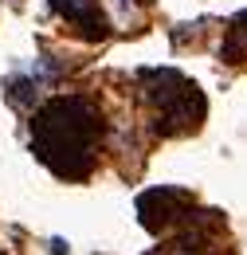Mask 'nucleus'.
Wrapping results in <instances>:
<instances>
[{"label":"nucleus","mask_w":247,"mask_h":255,"mask_svg":"<svg viewBox=\"0 0 247 255\" xmlns=\"http://www.w3.org/2000/svg\"><path fill=\"white\" fill-rule=\"evenodd\" d=\"M51 8L59 12L67 24H75L79 32H83V28H91L94 39H102V35H106V16L98 12V0H51Z\"/></svg>","instance_id":"3"},{"label":"nucleus","mask_w":247,"mask_h":255,"mask_svg":"<svg viewBox=\"0 0 247 255\" xmlns=\"http://www.w3.org/2000/svg\"><path fill=\"white\" fill-rule=\"evenodd\" d=\"M98 141L102 118L87 98H55L31 122V153L67 181H79L94 169Z\"/></svg>","instance_id":"1"},{"label":"nucleus","mask_w":247,"mask_h":255,"mask_svg":"<svg viewBox=\"0 0 247 255\" xmlns=\"http://www.w3.org/2000/svg\"><path fill=\"white\" fill-rule=\"evenodd\" d=\"M224 55L232 59V63H240L247 55V16H240L236 24H232V32H228V47H224Z\"/></svg>","instance_id":"4"},{"label":"nucleus","mask_w":247,"mask_h":255,"mask_svg":"<svg viewBox=\"0 0 247 255\" xmlns=\"http://www.w3.org/2000/svg\"><path fill=\"white\" fill-rule=\"evenodd\" d=\"M181 208H188V196L181 189H149L137 196V212L149 232H161L165 224H173L181 216Z\"/></svg>","instance_id":"2"}]
</instances>
